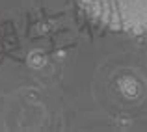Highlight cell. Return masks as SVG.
<instances>
[{"label":"cell","instance_id":"obj_1","mask_svg":"<svg viewBox=\"0 0 147 132\" xmlns=\"http://www.w3.org/2000/svg\"><path fill=\"white\" fill-rule=\"evenodd\" d=\"M84 13L114 32H147V0H78Z\"/></svg>","mask_w":147,"mask_h":132}]
</instances>
